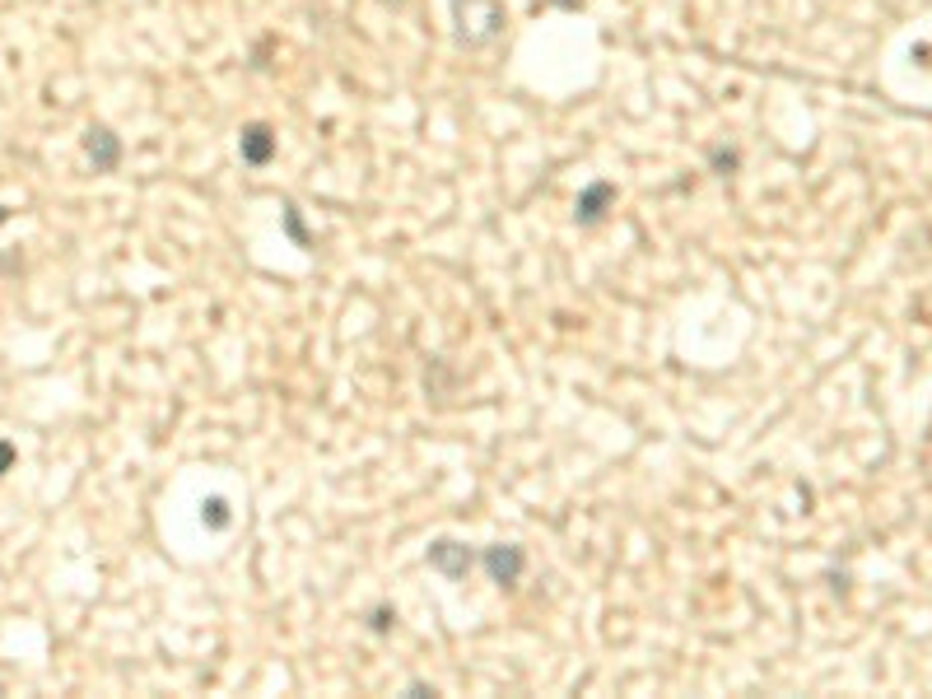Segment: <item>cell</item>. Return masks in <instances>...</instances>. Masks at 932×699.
Segmentation results:
<instances>
[{"label": "cell", "mask_w": 932, "mask_h": 699, "mask_svg": "<svg viewBox=\"0 0 932 699\" xmlns=\"http://www.w3.org/2000/svg\"><path fill=\"white\" fill-rule=\"evenodd\" d=\"M709 168L719 173V178H732V173L742 168V154L727 149V145H713V149H709Z\"/></svg>", "instance_id": "obj_8"}, {"label": "cell", "mask_w": 932, "mask_h": 699, "mask_svg": "<svg viewBox=\"0 0 932 699\" xmlns=\"http://www.w3.org/2000/svg\"><path fill=\"white\" fill-rule=\"evenodd\" d=\"M546 5H550V10H564V14H579L588 0H546Z\"/></svg>", "instance_id": "obj_12"}, {"label": "cell", "mask_w": 932, "mask_h": 699, "mask_svg": "<svg viewBox=\"0 0 932 699\" xmlns=\"http://www.w3.org/2000/svg\"><path fill=\"white\" fill-rule=\"evenodd\" d=\"M275 131L266 122H248L243 131H238V154H243V164L248 168H266L275 159Z\"/></svg>", "instance_id": "obj_6"}, {"label": "cell", "mask_w": 932, "mask_h": 699, "mask_svg": "<svg viewBox=\"0 0 932 699\" xmlns=\"http://www.w3.org/2000/svg\"><path fill=\"white\" fill-rule=\"evenodd\" d=\"M616 201H621V187H616V182H606V178L588 182V187L579 191V201H573V224H579V229L606 224V215L616 210Z\"/></svg>", "instance_id": "obj_2"}, {"label": "cell", "mask_w": 932, "mask_h": 699, "mask_svg": "<svg viewBox=\"0 0 932 699\" xmlns=\"http://www.w3.org/2000/svg\"><path fill=\"white\" fill-rule=\"evenodd\" d=\"M85 154H89L94 173H117V164H122L127 145H122V135H117L112 126H89V131H85Z\"/></svg>", "instance_id": "obj_5"}, {"label": "cell", "mask_w": 932, "mask_h": 699, "mask_svg": "<svg viewBox=\"0 0 932 699\" xmlns=\"http://www.w3.org/2000/svg\"><path fill=\"white\" fill-rule=\"evenodd\" d=\"M379 5H387V10H402V5H406V0H379Z\"/></svg>", "instance_id": "obj_14"}, {"label": "cell", "mask_w": 932, "mask_h": 699, "mask_svg": "<svg viewBox=\"0 0 932 699\" xmlns=\"http://www.w3.org/2000/svg\"><path fill=\"white\" fill-rule=\"evenodd\" d=\"M285 233H289V238L299 243V247H313L308 229H304V220H299V210H294V206H285Z\"/></svg>", "instance_id": "obj_9"}, {"label": "cell", "mask_w": 932, "mask_h": 699, "mask_svg": "<svg viewBox=\"0 0 932 699\" xmlns=\"http://www.w3.org/2000/svg\"><path fill=\"white\" fill-rule=\"evenodd\" d=\"M481 565H485L490 582H500V588H518V578L527 569V551L523 546H485Z\"/></svg>", "instance_id": "obj_4"}, {"label": "cell", "mask_w": 932, "mask_h": 699, "mask_svg": "<svg viewBox=\"0 0 932 699\" xmlns=\"http://www.w3.org/2000/svg\"><path fill=\"white\" fill-rule=\"evenodd\" d=\"M475 559H481V555H475V551L467 546V541H448V536H439V541H434V546L425 551V565H429V569H439V574H443V578H452V582L467 578Z\"/></svg>", "instance_id": "obj_3"}, {"label": "cell", "mask_w": 932, "mask_h": 699, "mask_svg": "<svg viewBox=\"0 0 932 699\" xmlns=\"http://www.w3.org/2000/svg\"><path fill=\"white\" fill-rule=\"evenodd\" d=\"M10 215H14V210H10V206H0V224H10Z\"/></svg>", "instance_id": "obj_15"}, {"label": "cell", "mask_w": 932, "mask_h": 699, "mask_svg": "<svg viewBox=\"0 0 932 699\" xmlns=\"http://www.w3.org/2000/svg\"><path fill=\"white\" fill-rule=\"evenodd\" d=\"M369 630H373V634L396 630V611H392V607H373V611H369Z\"/></svg>", "instance_id": "obj_10"}, {"label": "cell", "mask_w": 932, "mask_h": 699, "mask_svg": "<svg viewBox=\"0 0 932 699\" xmlns=\"http://www.w3.org/2000/svg\"><path fill=\"white\" fill-rule=\"evenodd\" d=\"M201 518H206V528H215V532H224L229 522H233V513H229V499H220V495H210L206 503H201Z\"/></svg>", "instance_id": "obj_7"}, {"label": "cell", "mask_w": 932, "mask_h": 699, "mask_svg": "<svg viewBox=\"0 0 932 699\" xmlns=\"http://www.w3.org/2000/svg\"><path fill=\"white\" fill-rule=\"evenodd\" d=\"M410 695H415V699H429V695H439V690L425 686V681H410Z\"/></svg>", "instance_id": "obj_13"}, {"label": "cell", "mask_w": 932, "mask_h": 699, "mask_svg": "<svg viewBox=\"0 0 932 699\" xmlns=\"http://www.w3.org/2000/svg\"><path fill=\"white\" fill-rule=\"evenodd\" d=\"M14 462H19V448H14L10 439H0V476H6V471H10Z\"/></svg>", "instance_id": "obj_11"}, {"label": "cell", "mask_w": 932, "mask_h": 699, "mask_svg": "<svg viewBox=\"0 0 932 699\" xmlns=\"http://www.w3.org/2000/svg\"><path fill=\"white\" fill-rule=\"evenodd\" d=\"M452 24H458L462 47H490L504 33L508 10L504 0H452Z\"/></svg>", "instance_id": "obj_1"}]
</instances>
